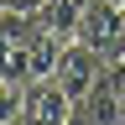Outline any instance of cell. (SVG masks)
Segmentation results:
<instances>
[{
	"mask_svg": "<svg viewBox=\"0 0 125 125\" xmlns=\"http://www.w3.org/2000/svg\"><path fill=\"white\" fill-rule=\"evenodd\" d=\"M68 125H99V120H94V115H89L83 104H73V115H68Z\"/></svg>",
	"mask_w": 125,
	"mask_h": 125,
	"instance_id": "obj_7",
	"label": "cell"
},
{
	"mask_svg": "<svg viewBox=\"0 0 125 125\" xmlns=\"http://www.w3.org/2000/svg\"><path fill=\"white\" fill-rule=\"evenodd\" d=\"M5 10H31V16H37V10H42V0H5Z\"/></svg>",
	"mask_w": 125,
	"mask_h": 125,
	"instance_id": "obj_8",
	"label": "cell"
},
{
	"mask_svg": "<svg viewBox=\"0 0 125 125\" xmlns=\"http://www.w3.org/2000/svg\"><path fill=\"white\" fill-rule=\"evenodd\" d=\"M83 109L99 125H125V104H120V94H115V83H109V73H99V83L89 89V99H83Z\"/></svg>",
	"mask_w": 125,
	"mask_h": 125,
	"instance_id": "obj_6",
	"label": "cell"
},
{
	"mask_svg": "<svg viewBox=\"0 0 125 125\" xmlns=\"http://www.w3.org/2000/svg\"><path fill=\"white\" fill-rule=\"evenodd\" d=\"M83 16H89V0H42L37 21H42V31H52L57 42H78Z\"/></svg>",
	"mask_w": 125,
	"mask_h": 125,
	"instance_id": "obj_5",
	"label": "cell"
},
{
	"mask_svg": "<svg viewBox=\"0 0 125 125\" xmlns=\"http://www.w3.org/2000/svg\"><path fill=\"white\" fill-rule=\"evenodd\" d=\"M68 115H73V94L57 83V73L26 83V104H21L26 125H68Z\"/></svg>",
	"mask_w": 125,
	"mask_h": 125,
	"instance_id": "obj_4",
	"label": "cell"
},
{
	"mask_svg": "<svg viewBox=\"0 0 125 125\" xmlns=\"http://www.w3.org/2000/svg\"><path fill=\"white\" fill-rule=\"evenodd\" d=\"M99 73H104V52H94L89 42H68V47H62V57H57V83L73 94V104L89 99V89L99 83Z\"/></svg>",
	"mask_w": 125,
	"mask_h": 125,
	"instance_id": "obj_3",
	"label": "cell"
},
{
	"mask_svg": "<svg viewBox=\"0 0 125 125\" xmlns=\"http://www.w3.org/2000/svg\"><path fill=\"white\" fill-rule=\"evenodd\" d=\"M62 47H68V42H57L52 31H37L26 47H5V78H10V83H37V78H52Z\"/></svg>",
	"mask_w": 125,
	"mask_h": 125,
	"instance_id": "obj_1",
	"label": "cell"
},
{
	"mask_svg": "<svg viewBox=\"0 0 125 125\" xmlns=\"http://www.w3.org/2000/svg\"><path fill=\"white\" fill-rule=\"evenodd\" d=\"M78 42H89L94 52H104V62L125 57V10L109 0H89V16L78 26Z\"/></svg>",
	"mask_w": 125,
	"mask_h": 125,
	"instance_id": "obj_2",
	"label": "cell"
},
{
	"mask_svg": "<svg viewBox=\"0 0 125 125\" xmlns=\"http://www.w3.org/2000/svg\"><path fill=\"white\" fill-rule=\"evenodd\" d=\"M109 5H120V10H125V0H109Z\"/></svg>",
	"mask_w": 125,
	"mask_h": 125,
	"instance_id": "obj_9",
	"label": "cell"
}]
</instances>
